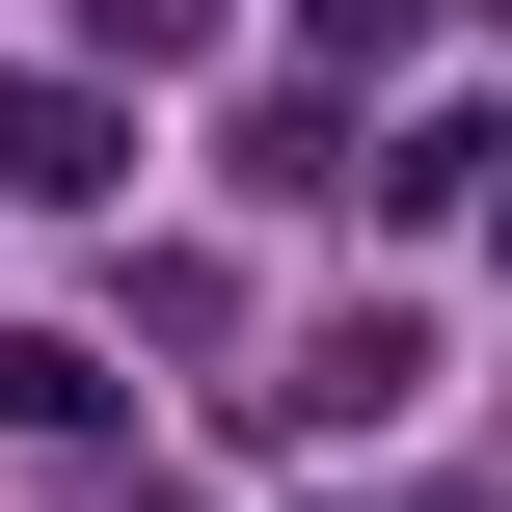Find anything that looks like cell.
Wrapping results in <instances>:
<instances>
[{
    "label": "cell",
    "mask_w": 512,
    "mask_h": 512,
    "mask_svg": "<svg viewBox=\"0 0 512 512\" xmlns=\"http://www.w3.org/2000/svg\"><path fill=\"white\" fill-rule=\"evenodd\" d=\"M81 189H135V108H108V81H27V54H0V216H81Z\"/></svg>",
    "instance_id": "obj_1"
},
{
    "label": "cell",
    "mask_w": 512,
    "mask_h": 512,
    "mask_svg": "<svg viewBox=\"0 0 512 512\" xmlns=\"http://www.w3.org/2000/svg\"><path fill=\"white\" fill-rule=\"evenodd\" d=\"M378 216H459V243H512V108H432L405 162H351Z\"/></svg>",
    "instance_id": "obj_2"
},
{
    "label": "cell",
    "mask_w": 512,
    "mask_h": 512,
    "mask_svg": "<svg viewBox=\"0 0 512 512\" xmlns=\"http://www.w3.org/2000/svg\"><path fill=\"white\" fill-rule=\"evenodd\" d=\"M108 405V351H54V324H0V432H81Z\"/></svg>",
    "instance_id": "obj_3"
},
{
    "label": "cell",
    "mask_w": 512,
    "mask_h": 512,
    "mask_svg": "<svg viewBox=\"0 0 512 512\" xmlns=\"http://www.w3.org/2000/svg\"><path fill=\"white\" fill-rule=\"evenodd\" d=\"M81 27H108V54H216V0H81Z\"/></svg>",
    "instance_id": "obj_4"
},
{
    "label": "cell",
    "mask_w": 512,
    "mask_h": 512,
    "mask_svg": "<svg viewBox=\"0 0 512 512\" xmlns=\"http://www.w3.org/2000/svg\"><path fill=\"white\" fill-rule=\"evenodd\" d=\"M405 27H432V0H297V54H405Z\"/></svg>",
    "instance_id": "obj_5"
}]
</instances>
